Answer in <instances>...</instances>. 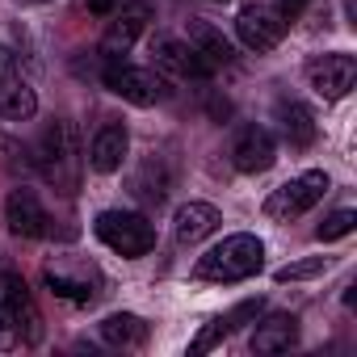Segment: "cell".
Here are the masks:
<instances>
[{"label": "cell", "instance_id": "obj_1", "mask_svg": "<svg viewBox=\"0 0 357 357\" xmlns=\"http://www.w3.org/2000/svg\"><path fill=\"white\" fill-rule=\"evenodd\" d=\"M265 265V244L248 231H236L227 236L223 244H215L206 257H198L194 265V278L198 282H219V286H231V282H244L252 273H261Z\"/></svg>", "mask_w": 357, "mask_h": 357}, {"label": "cell", "instance_id": "obj_2", "mask_svg": "<svg viewBox=\"0 0 357 357\" xmlns=\"http://www.w3.org/2000/svg\"><path fill=\"white\" fill-rule=\"evenodd\" d=\"M43 340V315L30 298V286L22 273H0V349L38 344Z\"/></svg>", "mask_w": 357, "mask_h": 357}, {"label": "cell", "instance_id": "obj_3", "mask_svg": "<svg viewBox=\"0 0 357 357\" xmlns=\"http://www.w3.org/2000/svg\"><path fill=\"white\" fill-rule=\"evenodd\" d=\"M34 164L55 190L72 194L76 190V164H80L76 160V130L68 122H51L43 130V139L34 143Z\"/></svg>", "mask_w": 357, "mask_h": 357}, {"label": "cell", "instance_id": "obj_4", "mask_svg": "<svg viewBox=\"0 0 357 357\" xmlns=\"http://www.w3.org/2000/svg\"><path fill=\"white\" fill-rule=\"evenodd\" d=\"M93 231H97V240H101L109 252H118V257H126V261L147 257V252L155 248V227H151L143 215H135V211H101L97 223H93Z\"/></svg>", "mask_w": 357, "mask_h": 357}, {"label": "cell", "instance_id": "obj_5", "mask_svg": "<svg viewBox=\"0 0 357 357\" xmlns=\"http://www.w3.org/2000/svg\"><path fill=\"white\" fill-rule=\"evenodd\" d=\"M328 194V172L324 168H307L290 181H282L269 198H265V215L278 223H290L298 215H307L311 206H319V198Z\"/></svg>", "mask_w": 357, "mask_h": 357}, {"label": "cell", "instance_id": "obj_6", "mask_svg": "<svg viewBox=\"0 0 357 357\" xmlns=\"http://www.w3.org/2000/svg\"><path fill=\"white\" fill-rule=\"evenodd\" d=\"M101 80H105V89L114 97H122V101H130L139 109H151V105H160L168 97V84H164L160 72L135 68V63H122V59H105V76Z\"/></svg>", "mask_w": 357, "mask_h": 357}, {"label": "cell", "instance_id": "obj_7", "mask_svg": "<svg viewBox=\"0 0 357 357\" xmlns=\"http://www.w3.org/2000/svg\"><path fill=\"white\" fill-rule=\"evenodd\" d=\"M147 22H151V5H147V0H126L122 9H114L109 26L101 34V55L105 59H122L139 43V34L147 30Z\"/></svg>", "mask_w": 357, "mask_h": 357}, {"label": "cell", "instance_id": "obj_8", "mask_svg": "<svg viewBox=\"0 0 357 357\" xmlns=\"http://www.w3.org/2000/svg\"><path fill=\"white\" fill-rule=\"evenodd\" d=\"M307 80H311V89H315L324 101H340V97L353 89V80H357V59H353L349 51L315 55V59L307 63Z\"/></svg>", "mask_w": 357, "mask_h": 357}, {"label": "cell", "instance_id": "obj_9", "mask_svg": "<svg viewBox=\"0 0 357 357\" xmlns=\"http://www.w3.org/2000/svg\"><path fill=\"white\" fill-rule=\"evenodd\" d=\"M0 114L13 118V122H26V118L38 114V97H34L30 80L22 76L9 47H0Z\"/></svg>", "mask_w": 357, "mask_h": 357}, {"label": "cell", "instance_id": "obj_10", "mask_svg": "<svg viewBox=\"0 0 357 357\" xmlns=\"http://www.w3.org/2000/svg\"><path fill=\"white\" fill-rule=\"evenodd\" d=\"M286 17L282 13H273V9H265V5H248V9H240V17H236V34H240V43L248 47V51H273L282 38H286Z\"/></svg>", "mask_w": 357, "mask_h": 357}, {"label": "cell", "instance_id": "obj_11", "mask_svg": "<svg viewBox=\"0 0 357 357\" xmlns=\"http://www.w3.org/2000/svg\"><path fill=\"white\" fill-rule=\"evenodd\" d=\"M273 160H278V143H273V135H269L265 126L248 122V126H240V130H236V143H231V164H236L240 172L257 176V172L273 168Z\"/></svg>", "mask_w": 357, "mask_h": 357}, {"label": "cell", "instance_id": "obj_12", "mask_svg": "<svg viewBox=\"0 0 357 357\" xmlns=\"http://www.w3.org/2000/svg\"><path fill=\"white\" fill-rule=\"evenodd\" d=\"M5 223H9V231L22 236V240H43V236H51V215H47V206L38 202L34 190H13V194L5 198Z\"/></svg>", "mask_w": 357, "mask_h": 357}, {"label": "cell", "instance_id": "obj_13", "mask_svg": "<svg viewBox=\"0 0 357 357\" xmlns=\"http://www.w3.org/2000/svg\"><path fill=\"white\" fill-rule=\"evenodd\" d=\"M151 55H155V68H164V72H172V76L206 80V76L215 72V68L198 55V47H194V43H181V38H155Z\"/></svg>", "mask_w": 357, "mask_h": 357}, {"label": "cell", "instance_id": "obj_14", "mask_svg": "<svg viewBox=\"0 0 357 357\" xmlns=\"http://www.w3.org/2000/svg\"><path fill=\"white\" fill-rule=\"evenodd\" d=\"M126 151H130V130L122 122H105L89 143V168L93 172H118Z\"/></svg>", "mask_w": 357, "mask_h": 357}, {"label": "cell", "instance_id": "obj_15", "mask_svg": "<svg viewBox=\"0 0 357 357\" xmlns=\"http://www.w3.org/2000/svg\"><path fill=\"white\" fill-rule=\"evenodd\" d=\"M219 223H223V215L211 202H185L181 211H176V219H172V236H176V244H198Z\"/></svg>", "mask_w": 357, "mask_h": 357}, {"label": "cell", "instance_id": "obj_16", "mask_svg": "<svg viewBox=\"0 0 357 357\" xmlns=\"http://www.w3.org/2000/svg\"><path fill=\"white\" fill-rule=\"evenodd\" d=\"M298 340V315L290 311H273L257 324L252 332V353H286Z\"/></svg>", "mask_w": 357, "mask_h": 357}, {"label": "cell", "instance_id": "obj_17", "mask_svg": "<svg viewBox=\"0 0 357 357\" xmlns=\"http://www.w3.org/2000/svg\"><path fill=\"white\" fill-rule=\"evenodd\" d=\"M147 336H151V328H147V319L135 315V311H114V315L101 319V340L114 344V349H143Z\"/></svg>", "mask_w": 357, "mask_h": 357}, {"label": "cell", "instance_id": "obj_18", "mask_svg": "<svg viewBox=\"0 0 357 357\" xmlns=\"http://www.w3.org/2000/svg\"><path fill=\"white\" fill-rule=\"evenodd\" d=\"M278 122H282V139L294 147V151H303V147H311L315 143V114L307 109V105H298V101H286V105H278Z\"/></svg>", "mask_w": 357, "mask_h": 357}, {"label": "cell", "instance_id": "obj_19", "mask_svg": "<svg viewBox=\"0 0 357 357\" xmlns=\"http://www.w3.org/2000/svg\"><path fill=\"white\" fill-rule=\"evenodd\" d=\"M190 43L198 47V55L219 72V68H227L231 59H236V51H231V43L223 38V30H215L211 22H194L190 26Z\"/></svg>", "mask_w": 357, "mask_h": 357}, {"label": "cell", "instance_id": "obj_20", "mask_svg": "<svg viewBox=\"0 0 357 357\" xmlns=\"http://www.w3.org/2000/svg\"><path fill=\"white\" fill-rule=\"evenodd\" d=\"M168 176L160 172V160H147L143 168H139V176H135V198H143L147 206H160L164 198H168Z\"/></svg>", "mask_w": 357, "mask_h": 357}, {"label": "cell", "instance_id": "obj_21", "mask_svg": "<svg viewBox=\"0 0 357 357\" xmlns=\"http://www.w3.org/2000/svg\"><path fill=\"white\" fill-rule=\"evenodd\" d=\"M231 332H236L231 315H215V319H211V324H206V328L194 336V344H190V357H202V353H211V349H215L219 340H227Z\"/></svg>", "mask_w": 357, "mask_h": 357}, {"label": "cell", "instance_id": "obj_22", "mask_svg": "<svg viewBox=\"0 0 357 357\" xmlns=\"http://www.w3.org/2000/svg\"><path fill=\"white\" fill-rule=\"evenodd\" d=\"M47 286H51L59 298H72V303H89V298H93V286H89V282L68 278V273H59V269H47Z\"/></svg>", "mask_w": 357, "mask_h": 357}, {"label": "cell", "instance_id": "obj_23", "mask_svg": "<svg viewBox=\"0 0 357 357\" xmlns=\"http://www.w3.org/2000/svg\"><path fill=\"white\" fill-rule=\"evenodd\" d=\"M353 227H357V211H332V215H328V219L319 223V231H315V236H319L324 244H332V240L349 236Z\"/></svg>", "mask_w": 357, "mask_h": 357}, {"label": "cell", "instance_id": "obj_24", "mask_svg": "<svg viewBox=\"0 0 357 357\" xmlns=\"http://www.w3.org/2000/svg\"><path fill=\"white\" fill-rule=\"evenodd\" d=\"M324 257H311V261H298V265H286V269H278V282H303V278H315V273H324Z\"/></svg>", "mask_w": 357, "mask_h": 357}, {"label": "cell", "instance_id": "obj_25", "mask_svg": "<svg viewBox=\"0 0 357 357\" xmlns=\"http://www.w3.org/2000/svg\"><path fill=\"white\" fill-rule=\"evenodd\" d=\"M311 5V0H282V17L286 22H294V17H303V9Z\"/></svg>", "mask_w": 357, "mask_h": 357}, {"label": "cell", "instance_id": "obj_26", "mask_svg": "<svg viewBox=\"0 0 357 357\" xmlns=\"http://www.w3.org/2000/svg\"><path fill=\"white\" fill-rule=\"evenodd\" d=\"M84 9H89V13H101V17H105V13H114V9H118V0H84Z\"/></svg>", "mask_w": 357, "mask_h": 357}, {"label": "cell", "instance_id": "obj_27", "mask_svg": "<svg viewBox=\"0 0 357 357\" xmlns=\"http://www.w3.org/2000/svg\"><path fill=\"white\" fill-rule=\"evenodd\" d=\"M17 5H43V0H17Z\"/></svg>", "mask_w": 357, "mask_h": 357}, {"label": "cell", "instance_id": "obj_28", "mask_svg": "<svg viewBox=\"0 0 357 357\" xmlns=\"http://www.w3.org/2000/svg\"><path fill=\"white\" fill-rule=\"evenodd\" d=\"M219 5H223V0H219Z\"/></svg>", "mask_w": 357, "mask_h": 357}]
</instances>
